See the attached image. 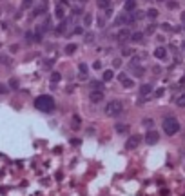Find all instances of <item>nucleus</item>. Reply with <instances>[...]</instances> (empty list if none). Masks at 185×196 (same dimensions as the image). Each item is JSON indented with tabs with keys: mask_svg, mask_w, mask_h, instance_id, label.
<instances>
[{
	"mask_svg": "<svg viewBox=\"0 0 185 196\" xmlns=\"http://www.w3.org/2000/svg\"><path fill=\"white\" fill-rule=\"evenodd\" d=\"M35 107L38 109V111H42V113H53L54 111V100H53V96H49V94L38 96L36 100H35Z\"/></svg>",
	"mask_w": 185,
	"mask_h": 196,
	"instance_id": "nucleus-1",
	"label": "nucleus"
},
{
	"mask_svg": "<svg viewBox=\"0 0 185 196\" xmlns=\"http://www.w3.org/2000/svg\"><path fill=\"white\" fill-rule=\"evenodd\" d=\"M163 131H165V134L169 136H174L180 131V122L174 116H167V118H163Z\"/></svg>",
	"mask_w": 185,
	"mask_h": 196,
	"instance_id": "nucleus-2",
	"label": "nucleus"
},
{
	"mask_svg": "<svg viewBox=\"0 0 185 196\" xmlns=\"http://www.w3.org/2000/svg\"><path fill=\"white\" fill-rule=\"evenodd\" d=\"M104 111H105L107 116H118V114L124 113V104L120 100H111V102H107Z\"/></svg>",
	"mask_w": 185,
	"mask_h": 196,
	"instance_id": "nucleus-3",
	"label": "nucleus"
},
{
	"mask_svg": "<svg viewBox=\"0 0 185 196\" xmlns=\"http://www.w3.org/2000/svg\"><path fill=\"white\" fill-rule=\"evenodd\" d=\"M158 140H160V134L156 133L154 129H149V133L145 134V142H147L149 145H154V144H156Z\"/></svg>",
	"mask_w": 185,
	"mask_h": 196,
	"instance_id": "nucleus-4",
	"label": "nucleus"
},
{
	"mask_svg": "<svg viewBox=\"0 0 185 196\" xmlns=\"http://www.w3.org/2000/svg\"><path fill=\"white\" fill-rule=\"evenodd\" d=\"M89 100H91L93 104H100V102L104 100V93H102V89H93L91 94H89Z\"/></svg>",
	"mask_w": 185,
	"mask_h": 196,
	"instance_id": "nucleus-5",
	"label": "nucleus"
},
{
	"mask_svg": "<svg viewBox=\"0 0 185 196\" xmlns=\"http://www.w3.org/2000/svg\"><path fill=\"white\" fill-rule=\"evenodd\" d=\"M138 145H140V136H131V138L125 142V149H129V151H131V149H136Z\"/></svg>",
	"mask_w": 185,
	"mask_h": 196,
	"instance_id": "nucleus-6",
	"label": "nucleus"
},
{
	"mask_svg": "<svg viewBox=\"0 0 185 196\" xmlns=\"http://www.w3.org/2000/svg\"><path fill=\"white\" fill-rule=\"evenodd\" d=\"M116 38H118L120 42H124V40L131 38V31H129V29H120V31H118V35H116Z\"/></svg>",
	"mask_w": 185,
	"mask_h": 196,
	"instance_id": "nucleus-7",
	"label": "nucleus"
},
{
	"mask_svg": "<svg viewBox=\"0 0 185 196\" xmlns=\"http://www.w3.org/2000/svg\"><path fill=\"white\" fill-rule=\"evenodd\" d=\"M154 57L160 58V60L167 58V49H165V47H156V49H154Z\"/></svg>",
	"mask_w": 185,
	"mask_h": 196,
	"instance_id": "nucleus-8",
	"label": "nucleus"
},
{
	"mask_svg": "<svg viewBox=\"0 0 185 196\" xmlns=\"http://www.w3.org/2000/svg\"><path fill=\"white\" fill-rule=\"evenodd\" d=\"M113 78H114V73H113L111 69H105V71L102 73V80H104V82H111Z\"/></svg>",
	"mask_w": 185,
	"mask_h": 196,
	"instance_id": "nucleus-9",
	"label": "nucleus"
},
{
	"mask_svg": "<svg viewBox=\"0 0 185 196\" xmlns=\"http://www.w3.org/2000/svg\"><path fill=\"white\" fill-rule=\"evenodd\" d=\"M134 9H136V0H127L125 2V11L127 13H133Z\"/></svg>",
	"mask_w": 185,
	"mask_h": 196,
	"instance_id": "nucleus-10",
	"label": "nucleus"
},
{
	"mask_svg": "<svg viewBox=\"0 0 185 196\" xmlns=\"http://www.w3.org/2000/svg\"><path fill=\"white\" fill-rule=\"evenodd\" d=\"M151 91H152V85H151V84H144V85H141V87H140V94H141V96H145V94H149Z\"/></svg>",
	"mask_w": 185,
	"mask_h": 196,
	"instance_id": "nucleus-11",
	"label": "nucleus"
},
{
	"mask_svg": "<svg viewBox=\"0 0 185 196\" xmlns=\"http://www.w3.org/2000/svg\"><path fill=\"white\" fill-rule=\"evenodd\" d=\"M131 40H133V42H141V40H144V33H140V31L131 33Z\"/></svg>",
	"mask_w": 185,
	"mask_h": 196,
	"instance_id": "nucleus-12",
	"label": "nucleus"
},
{
	"mask_svg": "<svg viewBox=\"0 0 185 196\" xmlns=\"http://www.w3.org/2000/svg\"><path fill=\"white\" fill-rule=\"evenodd\" d=\"M114 129H116V133H120V134H125L127 133V125L125 124H116Z\"/></svg>",
	"mask_w": 185,
	"mask_h": 196,
	"instance_id": "nucleus-13",
	"label": "nucleus"
},
{
	"mask_svg": "<svg viewBox=\"0 0 185 196\" xmlns=\"http://www.w3.org/2000/svg\"><path fill=\"white\" fill-rule=\"evenodd\" d=\"M176 105H178V107H185V93H181V94L176 98Z\"/></svg>",
	"mask_w": 185,
	"mask_h": 196,
	"instance_id": "nucleus-14",
	"label": "nucleus"
},
{
	"mask_svg": "<svg viewBox=\"0 0 185 196\" xmlns=\"http://www.w3.org/2000/svg\"><path fill=\"white\" fill-rule=\"evenodd\" d=\"M89 85H91V91L93 89H102V82L100 80H93V82H89Z\"/></svg>",
	"mask_w": 185,
	"mask_h": 196,
	"instance_id": "nucleus-15",
	"label": "nucleus"
},
{
	"mask_svg": "<svg viewBox=\"0 0 185 196\" xmlns=\"http://www.w3.org/2000/svg\"><path fill=\"white\" fill-rule=\"evenodd\" d=\"M76 51V44H67V46H65V53L67 54H73Z\"/></svg>",
	"mask_w": 185,
	"mask_h": 196,
	"instance_id": "nucleus-16",
	"label": "nucleus"
},
{
	"mask_svg": "<svg viewBox=\"0 0 185 196\" xmlns=\"http://www.w3.org/2000/svg\"><path fill=\"white\" fill-rule=\"evenodd\" d=\"M122 85L125 87V89H129V87H133V85H134V82H133V80H129L127 76H125V78L122 80Z\"/></svg>",
	"mask_w": 185,
	"mask_h": 196,
	"instance_id": "nucleus-17",
	"label": "nucleus"
},
{
	"mask_svg": "<svg viewBox=\"0 0 185 196\" xmlns=\"http://www.w3.org/2000/svg\"><path fill=\"white\" fill-rule=\"evenodd\" d=\"M144 73H145V69H144V67H140V65L133 69V74H134V76H144Z\"/></svg>",
	"mask_w": 185,
	"mask_h": 196,
	"instance_id": "nucleus-18",
	"label": "nucleus"
},
{
	"mask_svg": "<svg viewBox=\"0 0 185 196\" xmlns=\"http://www.w3.org/2000/svg\"><path fill=\"white\" fill-rule=\"evenodd\" d=\"M109 6H111V0H98V7L105 9V7H109Z\"/></svg>",
	"mask_w": 185,
	"mask_h": 196,
	"instance_id": "nucleus-19",
	"label": "nucleus"
},
{
	"mask_svg": "<svg viewBox=\"0 0 185 196\" xmlns=\"http://www.w3.org/2000/svg\"><path fill=\"white\" fill-rule=\"evenodd\" d=\"M60 80H62V74H60V73H51V82L56 84V82H60Z\"/></svg>",
	"mask_w": 185,
	"mask_h": 196,
	"instance_id": "nucleus-20",
	"label": "nucleus"
},
{
	"mask_svg": "<svg viewBox=\"0 0 185 196\" xmlns=\"http://www.w3.org/2000/svg\"><path fill=\"white\" fill-rule=\"evenodd\" d=\"M54 15H56V18H64V7L56 6V9H54Z\"/></svg>",
	"mask_w": 185,
	"mask_h": 196,
	"instance_id": "nucleus-21",
	"label": "nucleus"
},
{
	"mask_svg": "<svg viewBox=\"0 0 185 196\" xmlns=\"http://www.w3.org/2000/svg\"><path fill=\"white\" fill-rule=\"evenodd\" d=\"M147 16H149V18H156V16H158V11H156V9H149V11H147Z\"/></svg>",
	"mask_w": 185,
	"mask_h": 196,
	"instance_id": "nucleus-22",
	"label": "nucleus"
},
{
	"mask_svg": "<svg viewBox=\"0 0 185 196\" xmlns=\"http://www.w3.org/2000/svg\"><path fill=\"white\" fill-rule=\"evenodd\" d=\"M133 53H134L133 49H129V47H125V49L122 51V57H133Z\"/></svg>",
	"mask_w": 185,
	"mask_h": 196,
	"instance_id": "nucleus-23",
	"label": "nucleus"
},
{
	"mask_svg": "<svg viewBox=\"0 0 185 196\" xmlns=\"http://www.w3.org/2000/svg\"><path fill=\"white\" fill-rule=\"evenodd\" d=\"M144 125H145L147 129H152V125H154V122H152L151 118H147V120H144Z\"/></svg>",
	"mask_w": 185,
	"mask_h": 196,
	"instance_id": "nucleus-24",
	"label": "nucleus"
},
{
	"mask_svg": "<svg viewBox=\"0 0 185 196\" xmlns=\"http://www.w3.org/2000/svg\"><path fill=\"white\" fill-rule=\"evenodd\" d=\"M9 87H11V89H16V87H18V82H16L15 78H11V80H9Z\"/></svg>",
	"mask_w": 185,
	"mask_h": 196,
	"instance_id": "nucleus-25",
	"label": "nucleus"
},
{
	"mask_svg": "<svg viewBox=\"0 0 185 196\" xmlns=\"http://www.w3.org/2000/svg\"><path fill=\"white\" fill-rule=\"evenodd\" d=\"M91 20H93V16H91V15H85V16H84V22H85V26H91Z\"/></svg>",
	"mask_w": 185,
	"mask_h": 196,
	"instance_id": "nucleus-26",
	"label": "nucleus"
},
{
	"mask_svg": "<svg viewBox=\"0 0 185 196\" xmlns=\"http://www.w3.org/2000/svg\"><path fill=\"white\" fill-rule=\"evenodd\" d=\"M167 7H171V9H176V7H178V4H176V2H172V0H171V2H167Z\"/></svg>",
	"mask_w": 185,
	"mask_h": 196,
	"instance_id": "nucleus-27",
	"label": "nucleus"
},
{
	"mask_svg": "<svg viewBox=\"0 0 185 196\" xmlns=\"http://www.w3.org/2000/svg\"><path fill=\"white\" fill-rule=\"evenodd\" d=\"M80 73H82V74L87 73V65H85V64H80Z\"/></svg>",
	"mask_w": 185,
	"mask_h": 196,
	"instance_id": "nucleus-28",
	"label": "nucleus"
},
{
	"mask_svg": "<svg viewBox=\"0 0 185 196\" xmlns=\"http://www.w3.org/2000/svg\"><path fill=\"white\" fill-rule=\"evenodd\" d=\"M104 26H105V18L100 16V18H98V27H104Z\"/></svg>",
	"mask_w": 185,
	"mask_h": 196,
	"instance_id": "nucleus-29",
	"label": "nucleus"
},
{
	"mask_svg": "<svg viewBox=\"0 0 185 196\" xmlns=\"http://www.w3.org/2000/svg\"><path fill=\"white\" fill-rule=\"evenodd\" d=\"M163 93H165V89H156V91H154L156 96H163Z\"/></svg>",
	"mask_w": 185,
	"mask_h": 196,
	"instance_id": "nucleus-30",
	"label": "nucleus"
},
{
	"mask_svg": "<svg viewBox=\"0 0 185 196\" xmlns=\"http://www.w3.org/2000/svg\"><path fill=\"white\" fill-rule=\"evenodd\" d=\"M93 67H94V69H102V64H100V62H94Z\"/></svg>",
	"mask_w": 185,
	"mask_h": 196,
	"instance_id": "nucleus-31",
	"label": "nucleus"
},
{
	"mask_svg": "<svg viewBox=\"0 0 185 196\" xmlns=\"http://www.w3.org/2000/svg\"><path fill=\"white\" fill-rule=\"evenodd\" d=\"M71 144H74V145H80V140H78V138H74V140H71Z\"/></svg>",
	"mask_w": 185,
	"mask_h": 196,
	"instance_id": "nucleus-32",
	"label": "nucleus"
},
{
	"mask_svg": "<svg viewBox=\"0 0 185 196\" xmlns=\"http://www.w3.org/2000/svg\"><path fill=\"white\" fill-rule=\"evenodd\" d=\"M0 93H7V87L6 85H0Z\"/></svg>",
	"mask_w": 185,
	"mask_h": 196,
	"instance_id": "nucleus-33",
	"label": "nucleus"
},
{
	"mask_svg": "<svg viewBox=\"0 0 185 196\" xmlns=\"http://www.w3.org/2000/svg\"><path fill=\"white\" fill-rule=\"evenodd\" d=\"M31 2H33V0H24V7H27V6H31Z\"/></svg>",
	"mask_w": 185,
	"mask_h": 196,
	"instance_id": "nucleus-34",
	"label": "nucleus"
},
{
	"mask_svg": "<svg viewBox=\"0 0 185 196\" xmlns=\"http://www.w3.org/2000/svg\"><path fill=\"white\" fill-rule=\"evenodd\" d=\"M181 158H183V169H185V149L181 151Z\"/></svg>",
	"mask_w": 185,
	"mask_h": 196,
	"instance_id": "nucleus-35",
	"label": "nucleus"
},
{
	"mask_svg": "<svg viewBox=\"0 0 185 196\" xmlns=\"http://www.w3.org/2000/svg\"><path fill=\"white\" fill-rule=\"evenodd\" d=\"M181 20L185 22V11H183V13H181Z\"/></svg>",
	"mask_w": 185,
	"mask_h": 196,
	"instance_id": "nucleus-36",
	"label": "nucleus"
},
{
	"mask_svg": "<svg viewBox=\"0 0 185 196\" xmlns=\"http://www.w3.org/2000/svg\"><path fill=\"white\" fill-rule=\"evenodd\" d=\"M160 2H163V0H160Z\"/></svg>",
	"mask_w": 185,
	"mask_h": 196,
	"instance_id": "nucleus-37",
	"label": "nucleus"
}]
</instances>
